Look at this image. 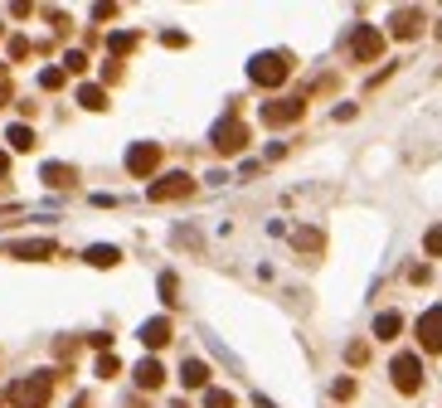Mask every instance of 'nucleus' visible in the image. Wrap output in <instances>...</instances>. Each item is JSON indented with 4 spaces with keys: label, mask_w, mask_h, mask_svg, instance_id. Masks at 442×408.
<instances>
[{
    "label": "nucleus",
    "mask_w": 442,
    "mask_h": 408,
    "mask_svg": "<svg viewBox=\"0 0 442 408\" xmlns=\"http://www.w3.org/2000/svg\"><path fill=\"white\" fill-rule=\"evenodd\" d=\"M418 345L428 355H442V306H428L418 316Z\"/></svg>",
    "instance_id": "nucleus-6"
},
{
    "label": "nucleus",
    "mask_w": 442,
    "mask_h": 408,
    "mask_svg": "<svg viewBox=\"0 0 442 408\" xmlns=\"http://www.w3.org/2000/svg\"><path fill=\"white\" fill-rule=\"evenodd\" d=\"M418 29H423V10H399V15H394V34H399V39H414Z\"/></svg>",
    "instance_id": "nucleus-13"
},
{
    "label": "nucleus",
    "mask_w": 442,
    "mask_h": 408,
    "mask_svg": "<svg viewBox=\"0 0 442 408\" xmlns=\"http://www.w3.org/2000/svg\"><path fill=\"white\" fill-rule=\"evenodd\" d=\"M141 340H146L151 350H161V345H170V321H166V316L146 321V326H141Z\"/></svg>",
    "instance_id": "nucleus-12"
},
{
    "label": "nucleus",
    "mask_w": 442,
    "mask_h": 408,
    "mask_svg": "<svg viewBox=\"0 0 442 408\" xmlns=\"http://www.w3.org/2000/svg\"><path fill=\"white\" fill-rule=\"evenodd\" d=\"M5 141H10L15 151H29V146H34V132H29V127H10V132H5Z\"/></svg>",
    "instance_id": "nucleus-20"
},
{
    "label": "nucleus",
    "mask_w": 442,
    "mask_h": 408,
    "mask_svg": "<svg viewBox=\"0 0 442 408\" xmlns=\"http://www.w3.org/2000/svg\"><path fill=\"white\" fill-rule=\"evenodd\" d=\"M335 399H355V380H335Z\"/></svg>",
    "instance_id": "nucleus-26"
},
{
    "label": "nucleus",
    "mask_w": 442,
    "mask_h": 408,
    "mask_svg": "<svg viewBox=\"0 0 442 408\" xmlns=\"http://www.w3.org/2000/svg\"><path fill=\"white\" fill-rule=\"evenodd\" d=\"M5 175H10V156L0 151V180H5Z\"/></svg>",
    "instance_id": "nucleus-27"
},
{
    "label": "nucleus",
    "mask_w": 442,
    "mask_h": 408,
    "mask_svg": "<svg viewBox=\"0 0 442 408\" xmlns=\"http://www.w3.org/2000/svg\"><path fill=\"white\" fill-rule=\"evenodd\" d=\"M379 54H384V34L374 25H359L355 34H350V58H355V63H374Z\"/></svg>",
    "instance_id": "nucleus-5"
},
{
    "label": "nucleus",
    "mask_w": 442,
    "mask_h": 408,
    "mask_svg": "<svg viewBox=\"0 0 442 408\" xmlns=\"http://www.w3.org/2000/svg\"><path fill=\"white\" fill-rule=\"evenodd\" d=\"M83 258L93 263V268H117V258H122V253H117L112 244H93V248L83 253Z\"/></svg>",
    "instance_id": "nucleus-14"
},
{
    "label": "nucleus",
    "mask_w": 442,
    "mask_h": 408,
    "mask_svg": "<svg viewBox=\"0 0 442 408\" xmlns=\"http://www.w3.org/2000/svg\"><path fill=\"white\" fill-rule=\"evenodd\" d=\"M243 146H248V127H243L238 117H223L219 127H214V151H219V156H238Z\"/></svg>",
    "instance_id": "nucleus-3"
},
{
    "label": "nucleus",
    "mask_w": 442,
    "mask_h": 408,
    "mask_svg": "<svg viewBox=\"0 0 442 408\" xmlns=\"http://www.w3.org/2000/svg\"><path fill=\"white\" fill-rule=\"evenodd\" d=\"M15 258H54L49 239H34V244H15Z\"/></svg>",
    "instance_id": "nucleus-17"
},
{
    "label": "nucleus",
    "mask_w": 442,
    "mask_h": 408,
    "mask_svg": "<svg viewBox=\"0 0 442 408\" xmlns=\"http://www.w3.org/2000/svg\"><path fill=\"white\" fill-rule=\"evenodd\" d=\"M180 384H185V389H209V365L190 355V360L180 365Z\"/></svg>",
    "instance_id": "nucleus-10"
},
{
    "label": "nucleus",
    "mask_w": 442,
    "mask_h": 408,
    "mask_svg": "<svg viewBox=\"0 0 442 408\" xmlns=\"http://www.w3.org/2000/svg\"><path fill=\"white\" fill-rule=\"evenodd\" d=\"M132 375H137L141 389H161V384H166V365H161V360H141Z\"/></svg>",
    "instance_id": "nucleus-11"
},
{
    "label": "nucleus",
    "mask_w": 442,
    "mask_h": 408,
    "mask_svg": "<svg viewBox=\"0 0 442 408\" xmlns=\"http://www.w3.org/2000/svg\"><path fill=\"white\" fill-rule=\"evenodd\" d=\"M156 165H161V146H156V141H137V146L127 151V170H132V175H156Z\"/></svg>",
    "instance_id": "nucleus-7"
},
{
    "label": "nucleus",
    "mask_w": 442,
    "mask_h": 408,
    "mask_svg": "<svg viewBox=\"0 0 442 408\" xmlns=\"http://www.w3.org/2000/svg\"><path fill=\"white\" fill-rule=\"evenodd\" d=\"M98 375H102V380H117V375H122V360H117V355H102V360H98Z\"/></svg>",
    "instance_id": "nucleus-22"
},
{
    "label": "nucleus",
    "mask_w": 442,
    "mask_h": 408,
    "mask_svg": "<svg viewBox=\"0 0 442 408\" xmlns=\"http://www.w3.org/2000/svg\"><path fill=\"white\" fill-rule=\"evenodd\" d=\"M63 63H68V73H83V68H88V54H78V49H73Z\"/></svg>",
    "instance_id": "nucleus-25"
},
{
    "label": "nucleus",
    "mask_w": 442,
    "mask_h": 408,
    "mask_svg": "<svg viewBox=\"0 0 442 408\" xmlns=\"http://www.w3.org/2000/svg\"><path fill=\"white\" fill-rule=\"evenodd\" d=\"M107 49H112V58L132 54V49H137V34H127V29H122V34H112V39H107Z\"/></svg>",
    "instance_id": "nucleus-19"
},
{
    "label": "nucleus",
    "mask_w": 442,
    "mask_h": 408,
    "mask_svg": "<svg viewBox=\"0 0 442 408\" xmlns=\"http://www.w3.org/2000/svg\"><path fill=\"white\" fill-rule=\"evenodd\" d=\"M389 375H394V389H399V394H418V389H423V365H418V355H394Z\"/></svg>",
    "instance_id": "nucleus-4"
},
{
    "label": "nucleus",
    "mask_w": 442,
    "mask_h": 408,
    "mask_svg": "<svg viewBox=\"0 0 442 408\" xmlns=\"http://www.w3.org/2000/svg\"><path fill=\"white\" fill-rule=\"evenodd\" d=\"M287 73H292V58L287 54H258L248 63V78L258 88H277V83H287Z\"/></svg>",
    "instance_id": "nucleus-2"
},
{
    "label": "nucleus",
    "mask_w": 442,
    "mask_h": 408,
    "mask_svg": "<svg viewBox=\"0 0 442 408\" xmlns=\"http://www.w3.org/2000/svg\"><path fill=\"white\" fill-rule=\"evenodd\" d=\"M204 408H233V394L228 389H204Z\"/></svg>",
    "instance_id": "nucleus-21"
},
{
    "label": "nucleus",
    "mask_w": 442,
    "mask_h": 408,
    "mask_svg": "<svg viewBox=\"0 0 442 408\" xmlns=\"http://www.w3.org/2000/svg\"><path fill=\"white\" fill-rule=\"evenodd\" d=\"M78 103H83L88 112H102V108H107V93H102V88H93V83H88V88H78Z\"/></svg>",
    "instance_id": "nucleus-18"
},
{
    "label": "nucleus",
    "mask_w": 442,
    "mask_h": 408,
    "mask_svg": "<svg viewBox=\"0 0 442 408\" xmlns=\"http://www.w3.org/2000/svg\"><path fill=\"white\" fill-rule=\"evenodd\" d=\"M44 180H49V185H54V190H68V185H73V180H78V175H73V170H68V165H44Z\"/></svg>",
    "instance_id": "nucleus-16"
},
{
    "label": "nucleus",
    "mask_w": 442,
    "mask_h": 408,
    "mask_svg": "<svg viewBox=\"0 0 442 408\" xmlns=\"http://www.w3.org/2000/svg\"><path fill=\"white\" fill-rule=\"evenodd\" d=\"M39 88H63V73H58V68H44V73H39Z\"/></svg>",
    "instance_id": "nucleus-24"
},
{
    "label": "nucleus",
    "mask_w": 442,
    "mask_h": 408,
    "mask_svg": "<svg viewBox=\"0 0 442 408\" xmlns=\"http://www.w3.org/2000/svg\"><path fill=\"white\" fill-rule=\"evenodd\" d=\"M423 248H428V258H442V224H433V229H428Z\"/></svg>",
    "instance_id": "nucleus-23"
},
{
    "label": "nucleus",
    "mask_w": 442,
    "mask_h": 408,
    "mask_svg": "<svg viewBox=\"0 0 442 408\" xmlns=\"http://www.w3.org/2000/svg\"><path fill=\"white\" fill-rule=\"evenodd\" d=\"M399 330H404V316H399V311H384V316H374V335H379V340H394Z\"/></svg>",
    "instance_id": "nucleus-15"
},
{
    "label": "nucleus",
    "mask_w": 442,
    "mask_h": 408,
    "mask_svg": "<svg viewBox=\"0 0 442 408\" xmlns=\"http://www.w3.org/2000/svg\"><path fill=\"white\" fill-rule=\"evenodd\" d=\"M49 399H54V375H44V370L10 384V404L15 408H44Z\"/></svg>",
    "instance_id": "nucleus-1"
},
{
    "label": "nucleus",
    "mask_w": 442,
    "mask_h": 408,
    "mask_svg": "<svg viewBox=\"0 0 442 408\" xmlns=\"http://www.w3.org/2000/svg\"><path fill=\"white\" fill-rule=\"evenodd\" d=\"M302 112H306L302 98H282V103H268V108H263V122H268V127H287V122H297Z\"/></svg>",
    "instance_id": "nucleus-9"
},
{
    "label": "nucleus",
    "mask_w": 442,
    "mask_h": 408,
    "mask_svg": "<svg viewBox=\"0 0 442 408\" xmlns=\"http://www.w3.org/2000/svg\"><path fill=\"white\" fill-rule=\"evenodd\" d=\"M185 194H194V180H190V175H180V170H175V175H161V180L151 185V199H156V204H166V199H185Z\"/></svg>",
    "instance_id": "nucleus-8"
}]
</instances>
